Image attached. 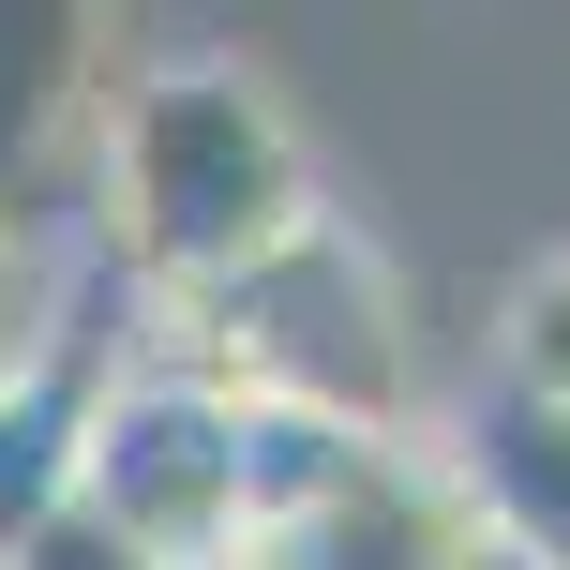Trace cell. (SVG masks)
Returning a JSON list of instances; mask_svg holds the SVG:
<instances>
[{
  "label": "cell",
  "instance_id": "1",
  "mask_svg": "<svg viewBox=\"0 0 570 570\" xmlns=\"http://www.w3.org/2000/svg\"><path fill=\"white\" fill-rule=\"evenodd\" d=\"M315 210V166H301V120L271 106L256 60H150L106 120V240L136 256L166 301L226 285L256 240H285Z\"/></svg>",
  "mask_w": 570,
  "mask_h": 570
},
{
  "label": "cell",
  "instance_id": "2",
  "mask_svg": "<svg viewBox=\"0 0 570 570\" xmlns=\"http://www.w3.org/2000/svg\"><path fill=\"white\" fill-rule=\"evenodd\" d=\"M180 331V375L240 405H285V421H331V435H405L421 405V361H405V285L345 210H301L285 240H256L226 285L166 301Z\"/></svg>",
  "mask_w": 570,
  "mask_h": 570
},
{
  "label": "cell",
  "instance_id": "3",
  "mask_svg": "<svg viewBox=\"0 0 570 570\" xmlns=\"http://www.w3.org/2000/svg\"><path fill=\"white\" fill-rule=\"evenodd\" d=\"M76 495L120 525L150 570H240L256 541V451H240V391L150 361V375H106L90 391V451H76Z\"/></svg>",
  "mask_w": 570,
  "mask_h": 570
},
{
  "label": "cell",
  "instance_id": "4",
  "mask_svg": "<svg viewBox=\"0 0 570 570\" xmlns=\"http://www.w3.org/2000/svg\"><path fill=\"white\" fill-rule=\"evenodd\" d=\"M435 451H451L481 541H525L541 570H570V405L511 391V375H481V391H465V421L435 435Z\"/></svg>",
  "mask_w": 570,
  "mask_h": 570
},
{
  "label": "cell",
  "instance_id": "5",
  "mask_svg": "<svg viewBox=\"0 0 570 570\" xmlns=\"http://www.w3.org/2000/svg\"><path fill=\"white\" fill-rule=\"evenodd\" d=\"M90 90V0H0V210H30V166L60 150Z\"/></svg>",
  "mask_w": 570,
  "mask_h": 570
},
{
  "label": "cell",
  "instance_id": "6",
  "mask_svg": "<svg viewBox=\"0 0 570 570\" xmlns=\"http://www.w3.org/2000/svg\"><path fill=\"white\" fill-rule=\"evenodd\" d=\"M90 391H106V375H90V331L60 345L46 375H16V391H0V556H16L30 525L60 511V495H76V451H90Z\"/></svg>",
  "mask_w": 570,
  "mask_h": 570
},
{
  "label": "cell",
  "instance_id": "7",
  "mask_svg": "<svg viewBox=\"0 0 570 570\" xmlns=\"http://www.w3.org/2000/svg\"><path fill=\"white\" fill-rule=\"evenodd\" d=\"M60 345H76V256H60L30 210H0V391L46 375Z\"/></svg>",
  "mask_w": 570,
  "mask_h": 570
},
{
  "label": "cell",
  "instance_id": "8",
  "mask_svg": "<svg viewBox=\"0 0 570 570\" xmlns=\"http://www.w3.org/2000/svg\"><path fill=\"white\" fill-rule=\"evenodd\" d=\"M495 375L511 391H541V405H570V256H541L511 285V331H495Z\"/></svg>",
  "mask_w": 570,
  "mask_h": 570
},
{
  "label": "cell",
  "instance_id": "9",
  "mask_svg": "<svg viewBox=\"0 0 570 570\" xmlns=\"http://www.w3.org/2000/svg\"><path fill=\"white\" fill-rule=\"evenodd\" d=\"M0 570H150V556H136V541H120V525H106V511H90V495H60V511H46V525H30V541H16V556H0Z\"/></svg>",
  "mask_w": 570,
  "mask_h": 570
},
{
  "label": "cell",
  "instance_id": "10",
  "mask_svg": "<svg viewBox=\"0 0 570 570\" xmlns=\"http://www.w3.org/2000/svg\"><path fill=\"white\" fill-rule=\"evenodd\" d=\"M451 570H541V556H525V541H465Z\"/></svg>",
  "mask_w": 570,
  "mask_h": 570
}]
</instances>
